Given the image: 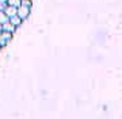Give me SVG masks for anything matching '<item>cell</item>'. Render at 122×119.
<instances>
[{"instance_id":"9c48e42d","label":"cell","mask_w":122,"mask_h":119,"mask_svg":"<svg viewBox=\"0 0 122 119\" xmlns=\"http://www.w3.org/2000/svg\"><path fill=\"white\" fill-rule=\"evenodd\" d=\"M4 1H5V0H0V3H4Z\"/></svg>"},{"instance_id":"3957f363","label":"cell","mask_w":122,"mask_h":119,"mask_svg":"<svg viewBox=\"0 0 122 119\" xmlns=\"http://www.w3.org/2000/svg\"><path fill=\"white\" fill-rule=\"evenodd\" d=\"M4 14L8 16V18H11V16H14V15H16V7L7 4V7L4 8Z\"/></svg>"},{"instance_id":"6da1fadb","label":"cell","mask_w":122,"mask_h":119,"mask_svg":"<svg viewBox=\"0 0 122 119\" xmlns=\"http://www.w3.org/2000/svg\"><path fill=\"white\" fill-rule=\"evenodd\" d=\"M29 12H30V7H26V5H19L16 8V15L19 16V18L22 19H25V18H27L29 16Z\"/></svg>"},{"instance_id":"30bf717a","label":"cell","mask_w":122,"mask_h":119,"mask_svg":"<svg viewBox=\"0 0 122 119\" xmlns=\"http://www.w3.org/2000/svg\"><path fill=\"white\" fill-rule=\"evenodd\" d=\"M0 49H1V46H0Z\"/></svg>"},{"instance_id":"7a4b0ae2","label":"cell","mask_w":122,"mask_h":119,"mask_svg":"<svg viewBox=\"0 0 122 119\" xmlns=\"http://www.w3.org/2000/svg\"><path fill=\"white\" fill-rule=\"evenodd\" d=\"M14 33H8V31H1L0 33V46H5L8 43L11 38H12Z\"/></svg>"},{"instance_id":"8992f818","label":"cell","mask_w":122,"mask_h":119,"mask_svg":"<svg viewBox=\"0 0 122 119\" xmlns=\"http://www.w3.org/2000/svg\"><path fill=\"white\" fill-rule=\"evenodd\" d=\"M8 16L4 14V11H0V24H3V23H5V22H8Z\"/></svg>"},{"instance_id":"ba28073f","label":"cell","mask_w":122,"mask_h":119,"mask_svg":"<svg viewBox=\"0 0 122 119\" xmlns=\"http://www.w3.org/2000/svg\"><path fill=\"white\" fill-rule=\"evenodd\" d=\"M1 31H3V29H1V24H0V33H1Z\"/></svg>"},{"instance_id":"52a82bcc","label":"cell","mask_w":122,"mask_h":119,"mask_svg":"<svg viewBox=\"0 0 122 119\" xmlns=\"http://www.w3.org/2000/svg\"><path fill=\"white\" fill-rule=\"evenodd\" d=\"M5 3L8 5H14V7H19L20 5V0H5Z\"/></svg>"},{"instance_id":"277c9868","label":"cell","mask_w":122,"mask_h":119,"mask_svg":"<svg viewBox=\"0 0 122 119\" xmlns=\"http://www.w3.org/2000/svg\"><path fill=\"white\" fill-rule=\"evenodd\" d=\"M1 29H3V31H8V33H14V31H15V29H16V27L14 26L12 23L10 22H5V23H3V24H1Z\"/></svg>"},{"instance_id":"5b68a950","label":"cell","mask_w":122,"mask_h":119,"mask_svg":"<svg viewBox=\"0 0 122 119\" xmlns=\"http://www.w3.org/2000/svg\"><path fill=\"white\" fill-rule=\"evenodd\" d=\"M8 20H10L11 23H12V24H14L15 27H18L19 24H20V23H22V19L19 18L18 15H14V16H11V18H10Z\"/></svg>"}]
</instances>
